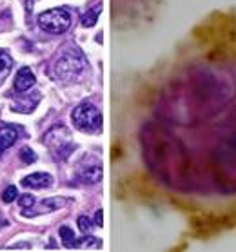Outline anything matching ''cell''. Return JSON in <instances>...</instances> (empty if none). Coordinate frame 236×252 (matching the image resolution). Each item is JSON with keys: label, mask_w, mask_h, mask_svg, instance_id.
Listing matches in <instances>:
<instances>
[{"label": "cell", "mask_w": 236, "mask_h": 252, "mask_svg": "<svg viewBox=\"0 0 236 252\" xmlns=\"http://www.w3.org/2000/svg\"><path fill=\"white\" fill-rule=\"evenodd\" d=\"M44 143L47 145V149L51 151L53 158L58 161H66L75 149V143L71 140L69 131L62 126L49 129L44 136Z\"/></svg>", "instance_id": "cell-3"}, {"label": "cell", "mask_w": 236, "mask_h": 252, "mask_svg": "<svg viewBox=\"0 0 236 252\" xmlns=\"http://www.w3.org/2000/svg\"><path fill=\"white\" fill-rule=\"evenodd\" d=\"M36 84V78L33 75V71L29 67H22L18 69L17 76H15V89L18 93H24V91H29L31 87Z\"/></svg>", "instance_id": "cell-9"}, {"label": "cell", "mask_w": 236, "mask_h": 252, "mask_svg": "<svg viewBox=\"0 0 236 252\" xmlns=\"http://www.w3.org/2000/svg\"><path fill=\"white\" fill-rule=\"evenodd\" d=\"M75 249H102V241L95 238V236H89V238H78L75 241Z\"/></svg>", "instance_id": "cell-12"}, {"label": "cell", "mask_w": 236, "mask_h": 252, "mask_svg": "<svg viewBox=\"0 0 236 252\" xmlns=\"http://www.w3.org/2000/svg\"><path fill=\"white\" fill-rule=\"evenodd\" d=\"M76 178L80 180L84 185H95L102 180V163L100 160L87 156L78 163L76 167Z\"/></svg>", "instance_id": "cell-5"}, {"label": "cell", "mask_w": 236, "mask_h": 252, "mask_svg": "<svg viewBox=\"0 0 236 252\" xmlns=\"http://www.w3.org/2000/svg\"><path fill=\"white\" fill-rule=\"evenodd\" d=\"M71 120H73L76 129H80L82 132L95 134V132L102 131V113L91 102L78 103L71 113Z\"/></svg>", "instance_id": "cell-2"}, {"label": "cell", "mask_w": 236, "mask_h": 252, "mask_svg": "<svg viewBox=\"0 0 236 252\" xmlns=\"http://www.w3.org/2000/svg\"><path fill=\"white\" fill-rule=\"evenodd\" d=\"M33 203H35V198L31 194H24L22 198H20V207H22V209H29V207H33Z\"/></svg>", "instance_id": "cell-17"}, {"label": "cell", "mask_w": 236, "mask_h": 252, "mask_svg": "<svg viewBox=\"0 0 236 252\" xmlns=\"http://www.w3.org/2000/svg\"><path fill=\"white\" fill-rule=\"evenodd\" d=\"M20 160L24 161V163H35L36 161V155H35V151L31 149V147H24L22 151H20Z\"/></svg>", "instance_id": "cell-14"}, {"label": "cell", "mask_w": 236, "mask_h": 252, "mask_svg": "<svg viewBox=\"0 0 236 252\" xmlns=\"http://www.w3.org/2000/svg\"><path fill=\"white\" fill-rule=\"evenodd\" d=\"M60 238H62V243L66 249H73L75 247L76 236L69 227H60Z\"/></svg>", "instance_id": "cell-13"}, {"label": "cell", "mask_w": 236, "mask_h": 252, "mask_svg": "<svg viewBox=\"0 0 236 252\" xmlns=\"http://www.w3.org/2000/svg\"><path fill=\"white\" fill-rule=\"evenodd\" d=\"M18 134H20V127L9 126V124L0 126V156L6 149L15 145V142L18 140Z\"/></svg>", "instance_id": "cell-7"}, {"label": "cell", "mask_w": 236, "mask_h": 252, "mask_svg": "<svg viewBox=\"0 0 236 252\" xmlns=\"http://www.w3.org/2000/svg\"><path fill=\"white\" fill-rule=\"evenodd\" d=\"M22 185L28 189H44V187L53 185V176L47 172H33V174L24 178Z\"/></svg>", "instance_id": "cell-8"}, {"label": "cell", "mask_w": 236, "mask_h": 252, "mask_svg": "<svg viewBox=\"0 0 236 252\" xmlns=\"http://www.w3.org/2000/svg\"><path fill=\"white\" fill-rule=\"evenodd\" d=\"M17 196H18L17 187H15V185H9V187L2 192V201H4V203H11V201L17 200Z\"/></svg>", "instance_id": "cell-15"}, {"label": "cell", "mask_w": 236, "mask_h": 252, "mask_svg": "<svg viewBox=\"0 0 236 252\" xmlns=\"http://www.w3.org/2000/svg\"><path fill=\"white\" fill-rule=\"evenodd\" d=\"M78 229L84 232V234H87V232H91L93 229V221L87 216H78Z\"/></svg>", "instance_id": "cell-16"}, {"label": "cell", "mask_w": 236, "mask_h": 252, "mask_svg": "<svg viewBox=\"0 0 236 252\" xmlns=\"http://www.w3.org/2000/svg\"><path fill=\"white\" fill-rule=\"evenodd\" d=\"M11 67H13V58L6 51L0 49V80H4L11 73Z\"/></svg>", "instance_id": "cell-11"}, {"label": "cell", "mask_w": 236, "mask_h": 252, "mask_svg": "<svg viewBox=\"0 0 236 252\" xmlns=\"http://www.w3.org/2000/svg\"><path fill=\"white\" fill-rule=\"evenodd\" d=\"M95 225H97V227H102V211H97V216H95Z\"/></svg>", "instance_id": "cell-18"}, {"label": "cell", "mask_w": 236, "mask_h": 252, "mask_svg": "<svg viewBox=\"0 0 236 252\" xmlns=\"http://www.w3.org/2000/svg\"><path fill=\"white\" fill-rule=\"evenodd\" d=\"M102 13V4H95V7L87 9V13H84L80 18V24L84 28H93L95 24L98 22V17Z\"/></svg>", "instance_id": "cell-10"}, {"label": "cell", "mask_w": 236, "mask_h": 252, "mask_svg": "<svg viewBox=\"0 0 236 252\" xmlns=\"http://www.w3.org/2000/svg\"><path fill=\"white\" fill-rule=\"evenodd\" d=\"M73 203L71 198H49V200H44L40 203H33V207H29V211L24 209L22 216L24 218H35V216H40V214H46V212H53L57 209H64L66 205Z\"/></svg>", "instance_id": "cell-6"}, {"label": "cell", "mask_w": 236, "mask_h": 252, "mask_svg": "<svg viewBox=\"0 0 236 252\" xmlns=\"http://www.w3.org/2000/svg\"><path fill=\"white\" fill-rule=\"evenodd\" d=\"M86 69V62L78 51L67 49L62 51L49 67V75L53 80L57 82H71L82 75V71Z\"/></svg>", "instance_id": "cell-1"}, {"label": "cell", "mask_w": 236, "mask_h": 252, "mask_svg": "<svg viewBox=\"0 0 236 252\" xmlns=\"http://www.w3.org/2000/svg\"><path fill=\"white\" fill-rule=\"evenodd\" d=\"M38 26L53 34L66 33L71 26V13L66 7H55L38 15Z\"/></svg>", "instance_id": "cell-4"}]
</instances>
